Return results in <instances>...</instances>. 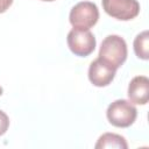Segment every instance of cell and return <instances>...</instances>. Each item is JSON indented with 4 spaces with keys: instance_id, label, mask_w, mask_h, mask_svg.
I'll use <instances>...</instances> for the list:
<instances>
[{
    "instance_id": "1",
    "label": "cell",
    "mask_w": 149,
    "mask_h": 149,
    "mask_svg": "<svg viewBox=\"0 0 149 149\" xmlns=\"http://www.w3.org/2000/svg\"><path fill=\"white\" fill-rule=\"evenodd\" d=\"M127 54L126 41L119 35H108L101 42L98 58L118 70L126 62Z\"/></svg>"
},
{
    "instance_id": "2",
    "label": "cell",
    "mask_w": 149,
    "mask_h": 149,
    "mask_svg": "<svg viewBox=\"0 0 149 149\" xmlns=\"http://www.w3.org/2000/svg\"><path fill=\"white\" fill-rule=\"evenodd\" d=\"M106 115L111 125L119 128H127L136 120L137 109L129 100L118 99L107 107Z\"/></svg>"
},
{
    "instance_id": "3",
    "label": "cell",
    "mask_w": 149,
    "mask_h": 149,
    "mask_svg": "<svg viewBox=\"0 0 149 149\" xmlns=\"http://www.w3.org/2000/svg\"><path fill=\"white\" fill-rule=\"evenodd\" d=\"M99 19V9L95 3L91 1H81L74 5L69 15L71 26L74 29L88 30L92 28Z\"/></svg>"
},
{
    "instance_id": "4",
    "label": "cell",
    "mask_w": 149,
    "mask_h": 149,
    "mask_svg": "<svg viewBox=\"0 0 149 149\" xmlns=\"http://www.w3.org/2000/svg\"><path fill=\"white\" fill-rule=\"evenodd\" d=\"M68 47L72 54L79 57H87L95 49V37L90 30L72 29L66 37Z\"/></svg>"
},
{
    "instance_id": "5",
    "label": "cell",
    "mask_w": 149,
    "mask_h": 149,
    "mask_svg": "<svg viewBox=\"0 0 149 149\" xmlns=\"http://www.w3.org/2000/svg\"><path fill=\"white\" fill-rule=\"evenodd\" d=\"M104 10L112 17L121 21H129L140 13L137 0H102Z\"/></svg>"
},
{
    "instance_id": "6",
    "label": "cell",
    "mask_w": 149,
    "mask_h": 149,
    "mask_svg": "<svg viewBox=\"0 0 149 149\" xmlns=\"http://www.w3.org/2000/svg\"><path fill=\"white\" fill-rule=\"evenodd\" d=\"M116 70L102 62L100 58L94 59L88 68V79L97 87H104L109 85L114 77Z\"/></svg>"
},
{
    "instance_id": "7",
    "label": "cell",
    "mask_w": 149,
    "mask_h": 149,
    "mask_svg": "<svg viewBox=\"0 0 149 149\" xmlns=\"http://www.w3.org/2000/svg\"><path fill=\"white\" fill-rule=\"evenodd\" d=\"M128 99L132 104L146 105L149 99V79L146 76L134 77L128 85Z\"/></svg>"
},
{
    "instance_id": "8",
    "label": "cell",
    "mask_w": 149,
    "mask_h": 149,
    "mask_svg": "<svg viewBox=\"0 0 149 149\" xmlns=\"http://www.w3.org/2000/svg\"><path fill=\"white\" fill-rule=\"evenodd\" d=\"M95 149H104V148H116V149H127L128 144L123 136L114 133H105L95 143Z\"/></svg>"
},
{
    "instance_id": "9",
    "label": "cell",
    "mask_w": 149,
    "mask_h": 149,
    "mask_svg": "<svg viewBox=\"0 0 149 149\" xmlns=\"http://www.w3.org/2000/svg\"><path fill=\"white\" fill-rule=\"evenodd\" d=\"M134 51H135V55L141 59L147 61L149 58V34H148V30L140 33L135 37Z\"/></svg>"
},
{
    "instance_id": "10",
    "label": "cell",
    "mask_w": 149,
    "mask_h": 149,
    "mask_svg": "<svg viewBox=\"0 0 149 149\" xmlns=\"http://www.w3.org/2000/svg\"><path fill=\"white\" fill-rule=\"evenodd\" d=\"M9 127V118L8 115L0 109V136L3 135Z\"/></svg>"
},
{
    "instance_id": "11",
    "label": "cell",
    "mask_w": 149,
    "mask_h": 149,
    "mask_svg": "<svg viewBox=\"0 0 149 149\" xmlns=\"http://www.w3.org/2000/svg\"><path fill=\"white\" fill-rule=\"evenodd\" d=\"M13 3V0H0V13H5Z\"/></svg>"
},
{
    "instance_id": "12",
    "label": "cell",
    "mask_w": 149,
    "mask_h": 149,
    "mask_svg": "<svg viewBox=\"0 0 149 149\" xmlns=\"http://www.w3.org/2000/svg\"><path fill=\"white\" fill-rule=\"evenodd\" d=\"M2 92H3V90H2V87H1V86H0V95H1V94H2Z\"/></svg>"
},
{
    "instance_id": "13",
    "label": "cell",
    "mask_w": 149,
    "mask_h": 149,
    "mask_svg": "<svg viewBox=\"0 0 149 149\" xmlns=\"http://www.w3.org/2000/svg\"><path fill=\"white\" fill-rule=\"evenodd\" d=\"M41 1H55V0H41Z\"/></svg>"
}]
</instances>
